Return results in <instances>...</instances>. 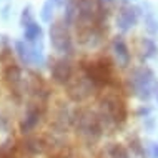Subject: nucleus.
Here are the masks:
<instances>
[{
    "instance_id": "nucleus-2",
    "label": "nucleus",
    "mask_w": 158,
    "mask_h": 158,
    "mask_svg": "<svg viewBox=\"0 0 158 158\" xmlns=\"http://www.w3.org/2000/svg\"><path fill=\"white\" fill-rule=\"evenodd\" d=\"M72 130L87 145H97L106 135L97 108L78 105L72 112Z\"/></svg>"
},
{
    "instance_id": "nucleus-4",
    "label": "nucleus",
    "mask_w": 158,
    "mask_h": 158,
    "mask_svg": "<svg viewBox=\"0 0 158 158\" xmlns=\"http://www.w3.org/2000/svg\"><path fill=\"white\" fill-rule=\"evenodd\" d=\"M80 73L98 90V93L118 88V78L115 75V63L106 57H100L97 60H87L80 63Z\"/></svg>"
},
{
    "instance_id": "nucleus-25",
    "label": "nucleus",
    "mask_w": 158,
    "mask_h": 158,
    "mask_svg": "<svg viewBox=\"0 0 158 158\" xmlns=\"http://www.w3.org/2000/svg\"><path fill=\"white\" fill-rule=\"evenodd\" d=\"M98 2H100L102 5H110V3H113L115 0H98Z\"/></svg>"
},
{
    "instance_id": "nucleus-7",
    "label": "nucleus",
    "mask_w": 158,
    "mask_h": 158,
    "mask_svg": "<svg viewBox=\"0 0 158 158\" xmlns=\"http://www.w3.org/2000/svg\"><path fill=\"white\" fill-rule=\"evenodd\" d=\"M50 78L53 83L67 87L72 80L75 78V65L68 57H58V58H50Z\"/></svg>"
},
{
    "instance_id": "nucleus-26",
    "label": "nucleus",
    "mask_w": 158,
    "mask_h": 158,
    "mask_svg": "<svg viewBox=\"0 0 158 158\" xmlns=\"http://www.w3.org/2000/svg\"><path fill=\"white\" fill-rule=\"evenodd\" d=\"M155 100H156V103H158V92H156V97H155Z\"/></svg>"
},
{
    "instance_id": "nucleus-13",
    "label": "nucleus",
    "mask_w": 158,
    "mask_h": 158,
    "mask_svg": "<svg viewBox=\"0 0 158 158\" xmlns=\"http://www.w3.org/2000/svg\"><path fill=\"white\" fill-rule=\"evenodd\" d=\"M138 52H140L142 60H145V62L156 58L158 57V45H156L155 38H152V37H142L138 40Z\"/></svg>"
},
{
    "instance_id": "nucleus-20",
    "label": "nucleus",
    "mask_w": 158,
    "mask_h": 158,
    "mask_svg": "<svg viewBox=\"0 0 158 158\" xmlns=\"http://www.w3.org/2000/svg\"><path fill=\"white\" fill-rule=\"evenodd\" d=\"M12 53H14V50H12L10 45L2 47V50H0V63H2L3 67H5V65H10V63H14Z\"/></svg>"
},
{
    "instance_id": "nucleus-24",
    "label": "nucleus",
    "mask_w": 158,
    "mask_h": 158,
    "mask_svg": "<svg viewBox=\"0 0 158 158\" xmlns=\"http://www.w3.org/2000/svg\"><path fill=\"white\" fill-rule=\"evenodd\" d=\"M0 128H2L3 131L8 130V118L3 113H0Z\"/></svg>"
},
{
    "instance_id": "nucleus-14",
    "label": "nucleus",
    "mask_w": 158,
    "mask_h": 158,
    "mask_svg": "<svg viewBox=\"0 0 158 158\" xmlns=\"http://www.w3.org/2000/svg\"><path fill=\"white\" fill-rule=\"evenodd\" d=\"M42 38H44V28L38 22H32L30 25H27L23 28V42H27L28 45L37 44Z\"/></svg>"
},
{
    "instance_id": "nucleus-17",
    "label": "nucleus",
    "mask_w": 158,
    "mask_h": 158,
    "mask_svg": "<svg viewBox=\"0 0 158 158\" xmlns=\"http://www.w3.org/2000/svg\"><path fill=\"white\" fill-rule=\"evenodd\" d=\"M55 8H57V0H45L44 7H42V10H40V19H42V22L52 23Z\"/></svg>"
},
{
    "instance_id": "nucleus-10",
    "label": "nucleus",
    "mask_w": 158,
    "mask_h": 158,
    "mask_svg": "<svg viewBox=\"0 0 158 158\" xmlns=\"http://www.w3.org/2000/svg\"><path fill=\"white\" fill-rule=\"evenodd\" d=\"M112 53L115 57V65L120 68H128L131 63V52L130 47L125 42L123 35H117L112 38Z\"/></svg>"
},
{
    "instance_id": "nucleus-8",
    "label": "nucleus",
    "mask_w": 158,
    "mask_h": 158,
    "mask_svg": "<svg viewBox=\"0 0 158 158\" xmlns=\"http://www.w3.org/2000/svg\"><path fill=\"white\" fill-rule=\"evenodd\" d=\"M47 110V105H40V103H33L30 102L27 106V112H25L22 122H20V133L22 135H30L33 130L38 127V123L42 122Z\"/></svg>"
},
{
    "instance_id": "nucleus-23",
    "label": "nucleus",
    "mask_w": 158,
    "mask_h": 158,
    "mask_svg": "<svg viewBox=\"0 0 158 158\" xmlns=\"http://www.w3.org/2000/svg\"><path fill=\"white\" fill-rule=\"evenodd\" d=\"M10 10H12V3H5V5L0 8V17L3 20H8L10 19Z\"/></svg>"
},
{
    "instance_id": "nucleus-28",
    "label": "nucleus",
    "mask_w": 158,
    "mask_h": 158,
    "mask_svg": "<svg viewBox=\"0 0 158 158\" xmlns=\"http://www.w3.org/2000/svg\"><path fill=\"white\" fill-rule=\"evenodd\" d=\"M125 2H127V0H125Z\"/></svg>"
},
{
    "instance_id": "nucleus-18",
    "label": "nucleus",
    "mask_w": 158,
    "mask_h": 158,
    "mask_svg": "<svg viewBox=\"0 0 158 158\" xmlns=\"http://www.w3.org/2000/svg\"><path fill=\"white\" fill-rule=\"evenodd\" d=\"M32 22H35V19H33V8H32V5H27L22 10V14H20V27L25 28Z\"/></svg>"
},
{
    "instance_id": "nucleus-12",
    "label": "nucleus",
    "mask_w": 158,
    "mask_h": 158,
    "mask_svg": "<svg viewBox=\"0 0 158 158\" xmlns=\"http://www.w3.org/2000/svg\"><path fill=\"white\" fill-rule=\"evenodd\" d=\"M142 17H143V27L147 30L148 35L155 37L158 35V19L155 15V10H153V5L150 2H143L142 5Z\"/></svg>"
},
{
    "instance_id": "nucleus-16",
    "label": "nucleus",
    "mask_w": 158,
    "mask_h": 158,
    "mask_svg": "<svg viewBox=\"0 0 158 158\" xmlns=\"http://www.w3.org/2000/svg\"><path fill=\"white\" fill-rule=\"evenodd\" d=\"M127 148L128 152L131 153L133 158H147V148H145V142L140 136H131L127 143Z\"/></svg>"
},
{
    "instance_id": "nucleus-5",
    "label": "nucleus",
    "mask_w": 158,
    "mask_h": 158,
    "mask_svg": "<svg viewBox=\"0 0 158 158\" xmlns=\"http://www.w3.org/2000/svg\"><path fill=\"white\" fill-rule=\"evenodd\" d=\"M48 37H50V44H52L55 52H58L60 55L68 57V58L75 53V42L70 33V27L65 25L63 20H57V22L50 23Z\"/></svg>"
},
{
    "instance_id": "nucleus-19",
    "label": "nucleus",
    "mask_w": 158,
    "mask_h": 158,
    "mask_svg": "<svg viewBox=\"0 0 158 158\" xmlns=\"http://www.w3.org/2000/svg\"><path fill=\"white\" fill-rule=\"evenodd\" d=\"M133 115L136 118H140V120H143V118H148L153 115V106L150 103H143V105H138L136 108L133 110Z\"/></svg>"
},
{
    "instance_id": "nucleus-9",
    "label": "nucleus",
    "mask_w": 158,
    "mask_h": 158,
    "mask_svg": "<svg viewBox=\"0 0 158 158\" xmlns=\"http://www.w3.org/2000/svg\"><path fill=\"white\" fill-rule=\"evenodd\" d=\"M140 17H142V8L140 5H131V3H125L120 7L117 15V27L122 33L130 32L131 28L138 23Z\"/></svg>"
},
{
    "instance_id": "nucleus-3",
    "label": "nucleus",
    "mask_w": 158,
    "mask_h": 158,
    "mask_svg": "<svg viewBox=\"0 0 158 158\" xmlns=\"http://www.w3.org/2000/svg\"><path fill=\"white\" fill-rule=\"evenodd\" d=\"M125 88L128 95L135 97L136 100L143 102V103H148L152 98L156 97L158 78L148 65H136L128 72Z\"/></svg>"
},
{
    "instance_id": "nucleus-27",
    "label": "nucleus",
    "mask_w": 158,
    "mask_h": 158,
    "mask_svg": "<svg viewBox=\"0 0 158 158\" xmlns=\"http://www.w3.org/2000/svg\"><path fill=\"white\" fill-rule=\"evenodd\" d=\"M2 2H5V3H8V0H2Z\"/></svg>"
},
{
    "instance_id": "nucleus-22",
    "label": "nucleus",
    "mask_w": 158,
    "mask_h": 158,
    "mask_svg": "<svg viewBox=\"0 0 158 158\" xmlns=\"http://www.w3.org/2000/svg\"><path fill=\"white\" fill-rule=\"evenodd\" d=\"M147 158H158V142H145Z\"/></svg>"
},
{
    "instance_id": "nucleus-21",
    "label": "nucleus",
    "mask_w": 158,
    "mask_h": 158,
    "mask_svg": "<svg viewBox=\"0 0 158 158\" xmlns=\"http://www.w3.org/2000/svg\"><path fill=\"white\" fill-rule=\"evenodd\" d=\"M143 130L147 131V133H155L156 131V120H155V117H148V118H143Z\"/></svg>"
},
{
    "instance_id": "nucleus-6",
    "label": "nucleus",
    "mask_w": 158,
    "mask_h": 158,
    "mask_svg": "<svg viewBox=\"0 0 158 158\" xmlns=\"http://www.w3.org/2000/svg\"><path fill=\"white\" fill-rule=\"evenodd\" d=\"M67 97L70 98V102H73L77 105H82L85 102H88L90 98H97L98 90L90 83V80H87L82 73H78L67 85Z\"/></svg>"
},
{
    "instance_id": "nucleus-1",
    "label": "nucleus",
    "mask_w": 158,
    "mask_h": 158,
    "mask_svg": "<svg viewBox=\"0 0 158 158\" xmlns=\"http://www.w3.org/2000/svg\"><path fill=\"white\" fill-rule=\"evenodd\" d=\"M125 90L118 92V88H108L98 93L97 97V112L102 118L105 133L122 130L127 125L130 117V108L127 103Z\"/></svg>"
},
{
    "instance_id": "nucleus-15",
    "label": "nucleus",
    "mask_w": 158,
    "mask_h": 158,
    "mask_svg": "<svg viewBox=\"0 0 158 158\" xmlns=\"http://www.w3.org/2000/svg\"><path fill=\"white\" fill-rule=\"evenodd\" d=\"M14 52L19 57V60L22 62V65H25V67L32 65V50H30V45L27 42L15 40L14 42Z\"/></svg>"
},
{
    "instance_id": "nucleus-11",
    "label": "nucleus",
    "mask_w": 158,
    "mask_h": 158,
    "mask_svg": "<svg viewBox=\"0 0 158 158\" xmlns=\"http://www.w3.org/2000/svg\"><path fill=\"white\" fill-rule=\"evenodd\" d=\"M22 148L28 156H37V155H42V153H47V150H48V142L45 138H42V136L27 135L25 140L22 142Z\"/></svg>"
}]
</instances>
